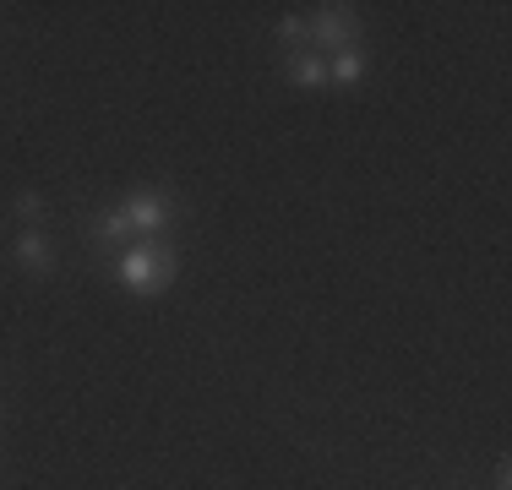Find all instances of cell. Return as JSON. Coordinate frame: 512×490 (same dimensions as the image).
Wrapping results in <instances>:
<instances>
[{
  "mask_svg": "<svg viewBox=\"0 0 512 490\" xmlns=\"http://www.w3.org/2000/svg\"><path fill=\"white\" fill-rule=\"evenodd\" d=\"M120 213L131 218V235H153V229L169 224V202H164V196H153V191L126 196V202H120Z\"/></svg>",
  "mask_w": 512,
  "mask_h": 490,
  "instance_id": "obj_3",
  "label": "cell"
},
{
  "mask_svg": "<svg viewBox=\"0 0 512 490\" xmlns=\"http://www.w3.org/2000/svg\"><path fill=\"white\" fill-rule=\"evenodd\" d=\"M311 44L322 49H355V11L349 6H322V17L311 22Z\"/></svg>",
  "mask_w": 512,
  "mask_h": 490,
  "instance_id": "obj_2",
  "label": "cell"
},
{
  "mask_svg": "<svg viewBox=\"0 0 512 490\" xmlns=\"http://www.w3.org/2000/svg\"><path fill=\"white\" fill-rule=\"evenodd\" d=\"M365 77V55L360 49H338L333 60H327V82H344V88H355Z\"/></svg>",
  "mask_w": 512,
  "mask_h": 490,
  "instance_id": "obj_6",
  "label": "cell"
},
{
  "mask_svg": "<svg viewBox=\"0 0 512 490\" xmlns=\"http://www.w3.org/2000/svg\"><path fill=\"white\" fill-rule=\"evenodd\" d=\"M289 82H295V88H322V82H327V60L295 49V55H289Z\"/></svg>",
  "mask_w": 512,
  "mask_h": 490,
  "instance_id": "obj_5",
  "label": "cell"
},
{
  "mask_svg": "<svg viewBox=\"0 0 512 490\" xmlns=\"http://www.w3.org/2000/svg\"><path fill=\"white\" fill-rule=\"evenodd\" d=\"M278 33H284L289 44H300V39H311V22L306 17H284V22H278Z\"/></svg>",
  "mask_w": 512,
  "mask_h": 490,
  "instance_id": "obj_8",
  "label": "cell"
},
{
  "mask_svg": "<svg viewBox=\"0 0 512 490\" xmlns=\"http://www.w3.org/2000/svg\"><path fill=\"white\" fill-rule=\"evenodd\" d=\"M99 240H109V245H126V240H131V218L120 213V207L99 218Z\"/></svg>",
  "mask_w": 512,
  "mask_h": 490,
  "instance_id": "obj_7",
  "label": "cell"
},
{
  "mask_svg": "<svg viewBox=\"0 0 512 490\" xmlns=\"http://www.w3.org/2000/svg\"><path fill=\"white\" fill-rule=\"evenodd\" d=\"M496 490H512V469H507V463L496 469Z\"/></svg>",
  "mask_w": 512,
  "mask_h": 490,
  "instance_id": "obj_10",
  "label": "cell"
},
{
  "mask_svg": "<svg viewBox=\"0 0 512 490\" xmlns=\"http://www.w3.org/2000/svg\"><path fill=\"white\" fill-rule=\"evenodd\" d=\"M17 262L28 267V273H50V262H55V245L39 235V229H22L17 235Z\"/></svg>",
  "mask_w": 512,
  "mask_h": 490,
  "instance_id": "obj_4",
  "label": "cell"
},
{
  "mask_svg": "<svg viewBox=\"0 0 512 490\" xmlns=\"http://www.w3.org/2000/svg\"><path fill=\"white\" fill-rule=\"evenodd\" d=\"M17 213H22V218H28V224H33V218H44V196H33V191H22V196H17Z\"/></svg>",
  "mask_w": 512,
  "mask_h": 490,
  "instance_id": "obj_9",
  "label": "cell"
},
{
  "mask_svg": "<svg viewBox=\"0 0 512 490\" xmlns=\"http://www.w3.org/2000/svg\"><path fill=\"white\" fill-rule=\"evenodd\" d=\"M115 284L126 294H164L175 284V256L158 245H126L115 262Z\"/></svg>",
  "mask_w": 512,
  "mask_h": 490,
  "instance_id": "obj_1",
  "label": "cell"
}]
</instances>
